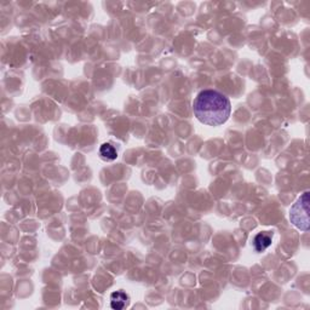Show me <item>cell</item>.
<instances>
[{
  "label": "cell",
  "mask_w": 310,
  "mask_h": 310,
  "mask_svg": "<svg viewBox=\"0 0 310 310\" xmlns=\"http://www.w3.org/2000/svg\"><path fill=\"white\" fill-rule=\"evenodd\" d=\"M193 110L200 122L209 126L223 125L229 119L231 104L229 98L216 90L199 92L193 102Z\"/></svg>",
  "instance_id": "1"
},
{
  "label": "cell",
  "mask_w": 310,
  "mask_h": 310,
  "mask_svg": "<svg viewBox=\"0 0 310 310\" xmlns=\"http://www.w3.org/2000/svg\"><path fill=\"white\" fill-rule=\"evenodd\" d=\"M309 193L305 192L297 200V203L291 207L290 219L298 229L308 231L309 229V205H308Z\"/></svg>",
  "instance_id": "2"
},
{
  "label": "cell",
  "mask_w": 310,
  "mask_h": 310,
  "mask_svg": "<svg viewBox=\"0 0 310 310\" xmlns=\"http://www.w3.org/2000/svg\"><path fill=\"white\" fill-rule=\"evenodd\" d=\"M273 241V233L270 231H262L258 233L254 239V249L256 252H264L266 250L272 245Z\"/></svg>",
  "instance_id": "3"
},
{
  "label": "cell",
  "mask_w": 310,
  "mask_h": 310,
  "mask_svg": "<svg viewBox=\"0 0 310 310\" xmlns=\"http://www.w3.org/2000/svg\"><path fill=\"white\" fill-rule=\"evenodd\" d=\"M130 304V296L122 290L113 292L110 294V306L115 310H121L129 306Z\"/></svg>",
  "instance_id": "4"
},
{
  "label": "cell",
  "mask_w": 310,
  "mask_h": 310,
  "mask_svg": "<svg viewBox=\"0 0 310 310\" xmlns=\"http://www.w3.org/2000/svg\"><path fill=\"white\" fill-rule=\"evenodd\" d=\"M99 156L104 161H114L118 158V152L112 143H103L99 147Z\"/></svg>",
  "instance_id": "5"
}]
</instances>
